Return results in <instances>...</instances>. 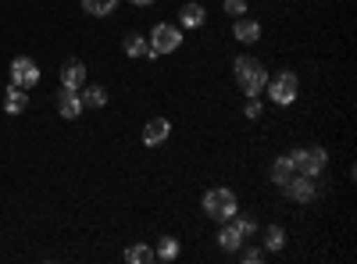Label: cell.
<instances>
[{"mask_svg": "<svg viewBox=\"0 0 357 264\" xmlns=\"http://www.w3.org/2000/svg\"><path fill=\"white\" fill-rule=\"evenodd\" d=\"M232 75H236V82H240L243 97H261L264 86H268V68L257 61V57H236Z\"/></svg>", "mask_w": 357, "mask_h": 264, "instance_id": "cell-1", "label": "cell"}, {"mask_svg": "<svg viewBox=\"0 0 357 264\" xmlns=\"http://www.w3.org/2000/svg\"><path fill=\"white\" fill-rule=\"evenodd\" d=\"M178 47H183V29L178 25H154L151 29V40H146V54L143 57H151V61H158L161 54H175Z\"/></svg>", "mask_w": 357, "mask_h": 264, "instance_id": "cell-2", "label": "cell"}, {"mask_svg": "<svg viewBox=\"0 0 357 264\" xmlns=\"http://www.w3.org/2000/svg\"><path fill=\"white\" fill-rule=\"evenodd\" d=\"M236 211H240V200H236L232 189L218 186V189H207L204 193V215L215 218V222H229Z\"/></svg>", "mask_w": 357, "mask_h": 264, "instance_id": "cell-3", "label": "cell"}, {"mask_svg": "<svg viewBox=\"0 0 357 264\" xmlns=\"http://www.w3.org/2000/svg\"><path fill=\"white\" fill-rule=\"evenodd\" d=\"M293 168L296 175H307V179H318L329 164V154H325V146H301V150H293Z\"/></svg>", "mask_w": 357, "mask_h": 264, "instance_id": "cell-4", "label": "cell"}, {"mask_svg": "<svg viewBox=\"0 0 357 264\" xmlns=\"http://www.w3.org/2000/svg\"><path fill=\"white\" fill-rule=\"evenodd\" d=\"M268 100L279 104V107H289L296 97H301V79H296L293 72H279L275 79H268Z\"/></svg>", "mask_w": 357, "mask_h": 264, "instance_id": "cell-5", "label": "cell"}, {"mask_svg": "<svg viewBox=\"0 0 357 264\" xmlns=\"http://www.w3.org/2000/svg\"><path fill=\"white\" fill-rule=\"evenodd\" d=\"M11 82L22 86V90H33V86L40 82V68L33 57H15L11 61Z\"/></svg>", "mask_w": 357, "mask_h": 264, "instance_id": "cell-6", "label": "cell"}, {"mask_svg": "<svg viewBox=\"0 0 357 264\" xmlns=\"http://www.w3.org/2000/svg\"><path fill=\"white\" fill-rule=\"evenodd\" d=\"M282 193L296 203H311L318 196V186H314V179H307V175H293V179L282 186Z\"/></svg>", "mask_w": 357, "mask_h": 264, "instance_id": "cell-7", "label": "cell"}, {"mask_svg": "<svg viewBox=\"0 0 357 264\" xmlns=\"http://www.w3.org/2000/svg\"><path fill=\"white\" fill-rule=\"evenodd\" d=\"M57 114L61 118H79L82 114V97H79V90H68V86H61V93H57Z\"/></svg>", "mask_w": 357, "mask_h": 264, "instance_id": "cell-8", "label": "cell"}, {"mask_svg": "<svg viewBox=\"0 0 357 264\" xmlns=\"http://www.w3.org/2000/svg\"><path fill=\"white\" fill-rule=\"evenodd\" d=\"M168 136H172V122L168 118H151L143 125V143L146 146H161Z\"/></svg>", "mask_w": 357, "mask_h": 264, "instance_id": "cell-9", "label": "cell"}, {"mask_svg": "<svg viewBox=\"0 0 357 264\" xmlns=\"http://www.w3.org/2000/svg\"><path fill=\"white\" fill-rule=\"evenodd\" d=\"M232 36L240 40V43H257L261 40V22H254V18H247V15H240L236 18V25H232Z\"/></svg>", "mask_w": 357, "mask_h": 264, "instance_id": "cell-10", "label": "cell"}, {"mask_svg": "<svg viewBox=\"0 0 357 264\" xmlns=\"http://www.w3.org/2000/svg\"><path fill=\"white\" fill-rule=\"evenodd\" d=\"M243 240H247V236H243L240 228H236V222H232V218H229V222H222V228H218V247H222L225 254H236Z\"/></svg>", "mask_w": 357, "mask_h": 264, "instance_id": "cell-11", "label": "cell"}, {"mask_svg": "<svg viewBox=\"0 0 357 264\" xmlns=\"http://www.w3.org/2000/svg\"><path fill=\"white\" fill-rule=\"evenodd\" d=\"M61 86H68V90H82V86H86V65L75 61V57L65 61L61 65Z\"/></svg>", "mask_w": 357, "mask_h": 264, "instance_id": "cell-12", "label": "cell"}, {"mask_svg": "<svg viewBox=\"0 0 357 264\" xmlns=\"http://www.w3.org/2000/svg\"><path fill=\"white\" fill-rule=\"evenodd\" d=\"M204 22H207L204 4H197V0H193V4H183V11H178V25H183V29H200Z\"/></svg>", "mask_w": 357, "mask_h": 264, "instance_id": "cell-13", "label": "cell"}, {"mask_svg": "<svg viewBox=\"0 0 357 264\" xmlns=\"http://www.w3.org/2000/svg\"><path fill=\"white\" fill-rule=\"evenodd\" d=\"M293 175H296V168H293V157H289V154H282V157L272 164V183L282 189V186L293 179Z\"/></svg>", "mask_w": 357, "mask_h": 264, "instance_id": "cell-14", "label": "cell"}, {"mask_svg": "<svg viewBox=\"0 0 357 264\" xmlns=\"http://www.w3.org/2000/svg\"><path fill=\"white\" fill-rule=\"evenodd\" d=\"M25 104H29L25 90L11 82V86H8V93H4V111H8V114H22V111H25Z\"/></svg>", "mask_w": 357, "mask_h": 264, "instance_id": "cell-15", "label": "cell"}, {"mask_svg": "<svg viewBox=\"0 0 357 264\" xmlns=\"http://www.w3.org/2000/svg\"><path fill=\"white\" fill-rule=\"evenodd\" d=\"M82 107H104L107 104V90L104 86H82Z\"/></svg>", "mask_w": 357, "mask_h": 264, "instance_id": "cell-16", "label": "cell"}, {"mask_svg": "<svg viewBox=\"0 0 357 264\" xmlns=\"http://www.w3.org/2000/svg\"><path fill=\"white\" fill-rule=\"evenodd\" d=\"M118 8V0H82V11L86 15H93V18H104Z\"/></svg>", "mask_w": 357, "mask_h": 264, "instance_id": "cell-17", "label": "cell"}, {"mask_svg": "<svg viewBox=\"0 0 357 264\" xmlns=\"http://www.w3.org/2000/svg\"><path fill=\"white\" fill-rule=\"evenodd\" d=\"M126 261H129V264H151V261H158V257H154V250L146 247V243H136V247L126 250Z\"/></svg>", "mask_w": 357, "mask_h": 264, "instance_id": "cell-18", "label": "cell"}, {"mask_svg": "<svg viewBox=\"0 0 357 264\" xmlns=\"http://www.w3.org/2000/svg\"><path fill=\"white\" fill-rule=\"evenodd\" d=\"M122 50H126L129 57H143V54H146V36H139V33H129V36L122 40Z\"/></svg>", "mask_w": 357, "mask_h": 264, "instance_id": "cell-19", "label": "cell"}, {"mask_svg": "<svg viewBox=\"0 0 357 264\" xmlns=\"http://www.w3.org/2000/svg\"><path fill=\"white\" fill-rule=\"evenodd\" d=\"M286 247V232L279 228V225H268V232H264V250H282Z\"/></svg>", "mask_w": 357, "mask_h": 264, "instance_id": "cell-20", "label": "cell"}, {"mask_svg": "<svg viewBox=\"0 0 357 264\" xmlns=\"http://www.w3.org/2000/svg\"><path fill=\"white\" fill-rule=\"evenodd\" d=\"M178 250H183V247H178V240H172V236H165V240L158 243V250H154V257H158V261H175V257H178Z\"/></svg>", "mask_w": 357, "mask_h": 264, "instance_id": "cell-21", "label": "cell"}, {"mask_svg": "<svg viewBox=\"0 0 357 264\" xmlns=\"http://www.w3.org/2000/svg\"><path fill=\"white\" fill-rule=\"evenodd\" d=\"M232 222H236V228H240L243 236H254V232H257V222H254L250 215H240V211H236V215H232Z\"/></svg>", "mask_w": 357, "mask_h": 264, "instance_id": "cell-22", "label": "cell"}, {"mask_svg": "<svg viewBox=\"0 0 357 264\" xmlns=\"http://www.w3.org/2000/svg\"><path fill=\"white\" fill-rule=\"evenodd\" d=\"M225 11H229L232 18H240V15H247V0H225Z\"/></svg>", "mask_w": 357, "mask_h": 264, "instance_id": "cell-23", "label": "cell"}, {"mask_svg": "<svg viewBox=\"0 0 357 264\" xmlns=\"http://www.w3.org/2000/svg\"><path fill=\"white\" fill-rule=\"evenodd\" d=\"M243 114H247V118H261V100H257V97H250V100H247V107H243Z\"/></svg>", "mask_w": 357, "mask_h": 264, "instance_id": "cell-24", "label": "cell"}, {"mask_svg": "<svg viewBox=\"0 0 357 264\" xmlns=\"http://www.w3.org/2000/svg\"><path fill=\"white\" fill-rule=\"evenodd\" d=\"M257 261H264V250H257V247L243 250V264H257Z\"/></svg>", "mask_w": 357, "mask_h": 264, "instance_id": "cell-25", "label": "cell"}, {"mask_svg": "<svg viewBox=\"0 0 357 264\" xmlns=\"http://www.w3.org/2000/svg\"><path fill=\"white\" fill-rule=\"evenodd\" d=\"M132 8H146V4H154V0H129Z\"/></svg>", "mask_w": 357, "mask_h": 264, "instance_id": "cell-26", "label": "cell"}]
</instances>
